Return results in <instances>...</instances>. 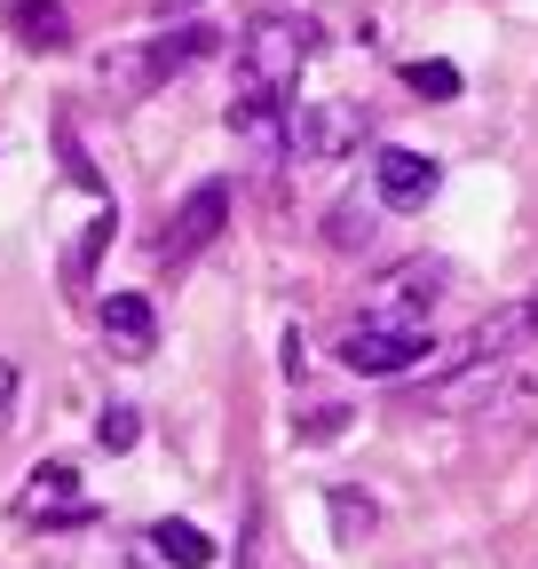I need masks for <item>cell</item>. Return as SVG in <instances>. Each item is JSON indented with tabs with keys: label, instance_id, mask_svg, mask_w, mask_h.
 Returning <instances> with one entry per match:
<instances>
[{
	"label": "cell",
	"instance_id": "cell-1",
	"mask_svg": "<svg viewBox=\"0 0 538 569\" xmlns=\"http://www.w3.org/2000/svg\"><path fill=\"white\" fill-rule=\"evenodd\" d=\"M317 56V24L309 17H253L246 40H238V103H230V127L238 134H278L293 88H301V63Z\"/></svg>",
	"mask_w": 538,
	"mask_h": 569
},
{
	"label": "cell",
	"instance_id": "cell-2",
	"mask_svg": "<svg viewBox=\"0 0 538 569\" xmlns=\"http://www.w3.org/2000/svg\"><path fill=\"white\" fill-rule=\"evenodd\" d=\"M190 56H207V24H190L182 40H151V48H111V56L96 63V80H103L119 103H143L167 71H182Z\"/></svg>",
	"mask_w": 538,
	"mask_h": 569
},
{
	"label": "cell",
	"instance_id": "cell-3",
	"mask_svg": "<svg viewBox=\"0 0 538 569\" xmlns=\"http://www.w3.org/2000/svg\"><path fill=\"white\" fill-rule=\"evenodd\" d=\"M538 340V293L530 301H507V309H491L476 332H467L459 348H451V365L444 372H499V365H515V356Z\"/></svg>",
	"mask_w": 538,
	"mask_h": 569
},
{
	"label": "cell",
	"instance_id": "cell-4",
	"mask_svg": "<svg viewBox=\"0 0 538 569\" xmlns=\"http://www.w3.org/2000/svg\"><path fill=\"white\" fill-rule=\"evenodd\" d=\"M341 365L349 372H365V380H388V372H412L420 356H428V332L420 325H388V317H365V325H349L341 340Z\"/></svg>",
	"mask_w": 538,
	"mask_h": 569
},
{
	"label": "cell",
	"instance_id": "cell-5",
	"mask_svg": "<svg viewBox=\"0 0 538 569\" xmlns=\"http://www.w3.org/2000/svg\"><path fill=\"white\" fill-rule=\"evenodd\" d=\"M96 507L80 498V467H63V459H40L17 490V522H88Z\"/></svg>",
	"mask_w": 538,
	"mask_h": 569
},
{
	"label": "cell",
	"instance_id": "cell-6",
	"mask_svg": "<svg viewBox=\"0 0 538 569\" xmlns=\"http://www.w3.org/2000/svg\"><path fill=\"white\" fill-rule=\"evenodd\" d=\"M286 142L301 159H349L357 142H365V111L357 103H309L286 119Z\"/></svg>",
	"mask_w": 538,
	"mask_h": 569
},
{
	"label": "cell",
	"instance_id": "cell-7",
	"mask_svg": "<svg viewBox=\"0 0 538 569\" xmlns=\"http://www.w3.org/2000/svg\"><path fill=\"white\" fill-rule=\"evenodd\" d=\"M222 213H230V182H198V190L182 198V213H175V230L159 238V261H175V269H182L198 246H215Z\"/></svg>",
	"mask_w": 538,
	"mask_h": 569
},
{
	"label": "cell",
	"instance_id": "cell-8",
	"mask_svg": "<svg viewBox=\"0 0 538 569\" xmlns=\"http://www.w3.org/2000/svg\"><path fill=\"white\" fill-rule=\"evenodd\" d=\"M372 182H380V206L412 213V206L436 198V159H428V151H404V142H388V151L372 159Z\"/></svg>",
	"mask_w": 538,
	"mask_h": 569
},
{
	"label": "cell",
	"instance_id": "cell-9",
	"mask_svg": "<svg viewBox=\"0 0 538 569\" xmlns=\"http://www.w3.org/2000/svg\"><path fill=\"white\" fill-rule=\"evenodd\" d=\"M436 301H444V261H404V269L388 277V293H380L372 317H388V325H420Z\"/></svg>",
	"mask_w": 538,
	"mask_h": 569
},
{
	"label": "cell",
	"instance_id": "cell-10",
	"mask_svg": "<svg viewBox=\"0 0 538 569\" xmlns=\"http://www.w3.org/2000/svg\"><path fill=\"white\" fill-rule=\"evenodd\" d=\"M103 340H111L119 356H151V348H159L151 301H143V293H111V301H103Z\"/></svg>",
	"mask_w": 538,
	"mask_h": 569
},
{
	"label": "cell",
	"instance_id": "cell-11",
	"mask_svg": "<svg viewBox=\"0 0 538 569\" xmlns=\"http://www.w3.org/2000/svg\"><path fill=\"white\" fill-rule=\"evenodd\" d=\"M151 553L167 569H215V538L198 522H151Z\"/></svg>",
	"mask_w": 538,
	"mask_h": 569
},
{
	"label": "cell",
	"instance_id": "cell-12",
	"mask_svg": "<svg viewBox=\"0 0 538 569\" xmlns=\"http://www.w3.org/2000/svg\"><path fill=\"white\" fill-rule=\"evenodd\" d=\"M9 32L40 56V48H63V0H9Z\"/></svg>",
	"mask_w": 538,
	"mask_h": 569
},
{
	"label": "cell",
	"instance_id": "cell-13",
	"mask_svg": "<svg viewBox=\"0 0 538 569\" xmlns=\"http://www.w3.org/2000/svg\"><path fill=\"white\" fill-rule=\"evenodd\" d=\"M325 507H332V538H341V546H365V538H372V522H380V507H372L365 490H332Z\"/></svg>",
	"mask_w": 538,
	"mask_h": 569
},
{
	"label": "cell",
	"instance_id": "cell-14",
	"mask_svg": "<svg viewBox=\"0 0 538 569\" xmlns=\"http://www.w3.org/2000/svg\"><path fill=\"white\" fill-rule=\"evenodd\" d=\"M404 88H412V96H428V103H451V96H459V63L420 56V63H404Z\"/></svg>",
	"mask_w": 538,
	"mask_h": 569
},
{
	"label": "cell",
	"instance_id": "cell-15",
	"mask_svg": "<svg viewBox=\"0 0 538 569\" xmlns=\"http://www.w3.org/2000/svg\"><path fill=\"white\" fill-rule=\"evenodd\" d=\"M134 436H143V419H134V403H111V411L96 419V443H103V451H134Z\"/></svg>",
	"mask_w": 538,
	"mask_h": 569
},
{
	"label": "cell",
	"instance_id": "cell-16",
	"mask_svg": "<svg viewBox=\"0 0 538 569\" xmlns=\"http://www.w3.org/2000/svg\"><path fill=\"white\" fill-rule=\"evenodd\" d=\"M341 427H349V411H341V403H317V411L301 419V436H309V443H332Z\"/></svg>",
	"mask_w": 538,
	"mask_h": 569
},
{
	"label": "cell",
	"instance_id": "cell-17",
	"mask_svg": "<svg viewBox=\"0 0 538 569\" xmlns=\"http://www.w3.org/2000/svg\"><path fill=\"white\" fill-rule=\"evenodd\" d=\"M332 246H372V222H365L357 206H341V213H332Z\"/></svg>",
	"mask_w": 538,
	"mask_h": 569
},
{
	"label": "cell",
	"instance_id": "cell-18",
	"mask_svg": "<svg viewBox=\"0 0 538 569\" xmlns=\"http://www.w3.org/2000/svg\"><path fill=\"white\" fill-rule=\"evenodd\" d=\"M9 403H17V365H0V419H9Z\"/></svg>",
	"mask_w": 538,
	"mask_h": 569
}]
</instances>
